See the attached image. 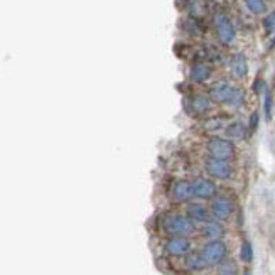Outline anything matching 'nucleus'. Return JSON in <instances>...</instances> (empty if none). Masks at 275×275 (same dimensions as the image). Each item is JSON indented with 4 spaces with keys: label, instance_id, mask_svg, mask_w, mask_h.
<instances>
[{
    "label": "nucleus",
    "instance_id": "3",
    "mask_svg": "<svg viewBox=\"0 0 275 275\" xmlns=\"http://www.w3.org/2000/svg\"><path fill=\"white\" fill-rule=\"evenodd\" d=\"M208 152L213 159H220V161H230L235 157V146L230 140L220 139V137H213L208 140Z\"/></svg>",
    "mask_w": 275,
    "mask_h": 275
},
{
    "label": "nucleus",
    "instance_id": "6",
    "mask_svg": "<svg viewBox=\"0 0 275 275\" xmlns=\"http://www.w3.org/2000/svg\"><path fill=\"white\" fill-rule=\"evenodd\" d=\"M204 169L211 177H216V179H230L233 176V167L230 166L228 161L210 157L204 164Z\"/></svg>",
    "mask_w": 275,
    "mask_h": 275
},
{
    "label": "nucleus",
    "instance_id": "12",
    "mask_svg": "<svg viewBox=\"0 0 275 275\" xmlns=\"http://www.w3.org/2000/svg\"><path fill=\"white\" fill-rule=\"evenodd\" d=\"M230 93H232V86H230L226 81H220V83H216L211 88L210 96H211V100H214V102H218V103H226L230 98Z\"/></svg>",
    "mask_w": 275,
    "mask_h": 275
},
{
    "label": "nucleus",
    "instance_id": "26",
    "mask_svg": "<svg viewBox=\"0 0 275 275\" xmlns=\"http://www.w3.org/2000/svg\"><path fill=\"white\" fill-rule=\"evenodd\" d=\"M262 90H265V83H263L262 80H258V81H255V91L260 93Z\"/></svg>",
    "mask_w": 275,
    "mask_h": 275
},
{
    "label": "nucleus",
    "instance_id": "19",
    "mask_svg": "<svg viewBox=\"0 0 275 275\" xmlns=\"http://www.w3.org/2000/svg\"><path fill=\"white\" fill-rule=\"evenodd\" d=\"M245 3H247L248 10H250L252 14H255V16H262L267 10L265 0H245Z\"/></svg>",
    "mask_w": 275,
    "mask_h": 275
},
{
    "label": "nucleus",
    "instance_id": "11",
    "mask_svg": "<svg viewBox=\"0 0 275 275\" xmlns=\"http://www.w3.org/2000/svg\"><path fill=\"white\" fill-rule=\"evenodd\" d=\"M232 73H233V76H235L236 80H243V78L248 74L247 58H245L241 53L233 56V59H232Z\"/></svg>",
    "mask_w": 275,
    "mask_h": 275
},
{
    "label": "nucleus",
    "instance_id": "16",
    "mask_svg": "<svg viewBox=\"0 0 275 275\" xmlns=\"http://www.w3.org/2000/svg\"><path fill=\"white\" fill-rule=\"evenodd\" d=\"M243 102H245V93L241 88H232V93H230V98H228V106L230 108H233V110H236V108H240L241 105H243Z\"/></svg>",
    "mask_w": 275,
    "mask_h": 275
},
{
    "label": "nucleus",
    "instance_id": "4",
    "mask_svg": "<svg viewBox=\"0 0 275 275\" xmlns=\"http://www.w3.org/2000/svg\"><path fill=\"white\" fill-rule=\"evenodd\" d=\"M164 252L174 258L186 257L191 254V240L188 236H170L164 245Z\"/></svg>",
    "mask_w": 275,
    "mask_h": 275
},
{
    "label": "nucleus",
    "instance_id": "15",
    "mask_svg": "<svg viewBox=\"0 0 275 275\" xmlns=\"http://www.w3.org/2000/svg\"><path fill=\"white\" fill-rule=\"evenodd\" d=\"M186 267L192 272H199V270L208 269V263L204 262L201 254H189L186 255Z\"/></svg>",
    "mask_w": 275,
    "mask_h": 275
},
{
    "label": "nucleus",
    "instance_id": "13",
    "mask_svg": "<svg viewBox=\"0 0 275 275\" xmlns=\"http://www.w3.org/2000/svg\"><path fill=\"white\" fill-rule=\"evenodd\" d=\"M203 235L210 240H221L223 235H225V228L220 221H208L204 223L203 226Z\"/></svg>",
    "mask_w": 275,
    "mask_h": 275
},
{
    "label": "nucleus",
    "instance_id": "27",
    "mask_svg": "<svg viewBox=\"0 0 275 275\" xmlns=\"http://www.w3.org/2000/svg\"><path fill=\"white\" fill-rule=\"evenodd\" d=\"M272 47H275V39H274V42H272Z\"/></svg>",
    "mask_w": 275,
    "mask_h": 275
},
{
    "label": "nucleus",
    "instance_id": "18",
    "mask_svg": "<svg viewBox=\"0 0 275 275\" xmlns=\"http://www.w3.org/2000/svg\"><path fill=\"white\" fill-rule=\"evenodd\" d=\"M192 108H194L196 113H206L208 110L211 108V102L203 95H198L194 100H192Z\"/></svg>",
    "mask_w": 275,
    "mask_h": 275
},
{
    "label": "nucleus",
    "instance_id": "20",
    "mask_svg": "<svg viewBox=\"0 0 275 275\" xmlns=\"http://www.w3.org/2000/svg\"><path fill=\"white\" fill-rule=\"evenodd\" d=\"M240 258L243 260L245 263H250L252 260H254V248H252V243H250V241L245 240L243 243H241V248H240Z\"/></svg>",
    "mask_w": 275,
    "mask_h": 275
},
{
    "label": "nucleus",
    "instance_id": "1",
    "mask_svg": "<svg viewBox=\"0 0 275 275\" xmlns=\"http://www.w3.org/2000/svg\"><path fill=\"white\" fill-rule=\"evenodd\" d=\"M161 226L169 236H189L196 233V223L184 214H166L161 220Z\"/></svg>",
    "mask_w": 275,
    "mask_h": 275
},
{
    "label": "nucleus",
    "instance_id": "25",
    "mask_svg": "<svg viewBox=\"0 0 275 275\" xmlns=\"http://www.w3.org/2000/svg\"><path fill=\"white\" fill-rule=\"evenodd\" d=\"M258 127V113H252V117H250V132H255Z\"/></svg>",
    "mask_w": 275,
    "mask_h": 275
},
{
    "label": "nucleus",
    "instance_id": "23",
    "mask_svg": "<svg viewBox=\"0 0 275 275\" xmlns=\"http://www.w3.org/2000/svg\"><path fill=\"white\" fill-rule=\"evenodd\" d=\"M204 128L210 130V132H214V130H221L223 128V122L220 118H213V120H208L204 124Z\"/></svg>",
    "mask_w": 275,
    "mask_h": 275
},
{
    "label": "nucleus",
    "instance_id": "17",
    "mask_svg": "<svg viewBox=\"0 0 275 275\" xmlns=\"http://www.w3.org/2000/svg\"><path fill=\"white\" fill-rule=\"evenodd\" d=\"M245 133H247V128H245V125L241 122H235V124H230L226 127V135L230 139H243Z\"/></svg>",
    "mask_w": 275,
    "mask_h": 275
},
{
    "label": "nucleus",
    "instance_id": "22",
    "mask_svg": "<svg viewBox=\"0 0 275 275\" xmlns=\"http://www.w3.org/2000/svg\"><path fill=\"white\" fill-rule=\"evenodd\" d=\"M263 29H265V32H269V34L275 31V10L263 19Z\"/></svg>",
    "mask_w": 275,
    "mask_h": 275
},
{
    "label": "nucleus",
    "instance_id": "21",
    "mask_svg": "<svg viewBox=\"0 0 275 275\" xmlns=\"http://www.w3.org/2000/svg\"><path fill=\"white\" fill-rule=\"evenodd\" d=\"M236 274H238V269H236V265L233 262L220 263V275H236Z\"/></svg>",
    "mask_w": 275,
    "mask_h": 275
},
{
    "label": "nucleus",
    "instance_id": "24",
    "mask_svg": "<svg viewBox=\"0 0 275 275\" xmlns=\"http://www.w3.org/2000/svg\"><path fill=\"white\" fill-rule=\"evenodd\" d=\"M263 108H265L267 120H270V115H272V98H270V93H265V105H263Z\"/></svg>",
    "mask_w": 275,
    "mask_h": 275
},
{
    "label": "nucleus",
    "instance_id": "9",
    "mask_svg": "<svg viewBox=\"0 0 275 275\" xmlns=\"http://www.w3.org/2000/svg\"><path fill=\"white\" fill-rule=\"evenodd\" d=\"M172 196L176 201L186 203L189 199L194 198V192H192V184L189 181H177L172 188Z\"/></svg>",
    "mask_w": 275,
    "mask_h": 275
},
{
    "label": "nucleus",
    "instance_id": "10",
    "mask_svg": "<svg viewBox=\"0 0 275 275\" xmlns=\"http://www.w3.org/2000/svg\"><path fill=\"white\" fill-rule=\"evenodd\" d=\"M186 216L194 223H208L211 220V213L203 206V204H189L188 210H186Z\"/></svg>",
    "mask_w": 275,
    "mask_h": 275
},
{
    "label": "nucleus",
    "instance_id": "2",
    "mask_svg": "<svg viewBox=\"0 0 275 275\" xmlns=\"http://www.w3.org/2000/svg\"><path fill=\"white\" fill-rule=\"evenodd\" d=\"M208 267H216L221 262H225L226 255H228V248H226L225 241L221 240H210L199 252Z\"/></svg>",
    "mask_w": 275,
    "mask_h": 275
},
{
    "label": "nucleus",
    "instance_id": "8",
    "mask_svg": "<svg viewBox=\"0 0 275 275\" xmlns=\"http://www.w3.org/2000/svg\"><path fill=\"white\" fill-rule=\"evenodd\" d=\"M192 192H194V198H203V199H210L216 196V186L211 183L210 179H203L198 177L196 181H192Z\"/></svg>",
    "mask_w": 275,
    "mask_h": 275
},
{
    "label": "nucleus",
    "instance_id": "7",
    "mask_svg": "<svg viewBox=\"0 0 275 275\" xmlns=\"http://www.w3.org/2000/svg\"><path fill=\"white\" fill-rule=\"evenodd\" d=\"M233 213V203L228 196H216L211 203V214L216 220H228Z\"/></svg>",
    "mask_w": 275,
    "mask_h": 275
},
{
    "label": "nucleus",
    "instance_id": "14",
    "mask_svg": "<svg viewBox=\"0 0 275 275\" xmlns=\"http://www.w3.org/2000/svg\"><path fill=\"white\" fill-rule=\"evenodd\" d=\"M189 76H191V80L194 83H203V81H206L211 76V68L208 64H204V63H198V64H194L191 68Z\"/></svg>",
    "mask_w": 275,
    "mask_h": 275
},
{
    "label": "nucleus",
    "instance_id": "5",
    "mask_svg": "<svg viewBox=\"0 0 275 275\" xmlns=\"http://www.w3.org/2000/svg\"><path fill=\"white\" fill-rule=\"evenodd\" d=\"M214 27H216L218 37H220V41L223 44L228 46V44H232L233 41H235V37H236L235 25L232 24V21H230L225 14H218V16L214 17Z\"/></svg>",
    "mask_w": 275,
    "mask_h": 275
}]
</instances>
